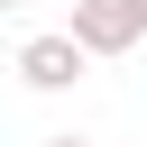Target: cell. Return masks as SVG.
<instances>
[{
  "mask_svg": "<svg viewBox=\"0 0 147 147\" xmlns=\"http://www.w3.org/2000/svg\"><path fill=\"white\" fill-rule=\"evenodd\" d=\"M83 64H92V55H83L64 28H46V37H28V46H18V83H28V92H74V83H83Z\"/></svg>",
  "mask_w": 147,
  "mask_h": 147,
  "instance_id": "7a4b0ae2",
  "label": "cell"
},
{
  "mask_svg": "<svg viewBox=\"0 0 147 147\" xmlns=\"http://www.w3.org/2000/svg\"><path fill=\"white\" fill-rule=\"evenodd\" d=\"M64 37L83 55H129V46H147V0H74Z\"/></svg>",
  "mask_w": 147,
  "mask_h": 147,
  "instance_id": "6da1fadb",
  "label": "cell"
},
{
  "mask_svg": "<svg viewBox=\"0 0 147 147\" xmlns=\"http://www.w3.org/2000/svg\"><path fill=\"white\" fill-rule=\"evenodd\" d=\"M46 147H92V138H46Z\"/></svg>",
  "mask_w": 147,
  "mask_h": 147,
  "instance_id": "3957f363",
  "label": "cell"
},
{
  "mask_svg": "<svg viewBox=\"0 0 147 147\" xmlns=\"http://www.w3.org/2000/svg\"><path fill=\"white\" fill-rule=\"evenodd\" d=\"M0 9H28V0H0Z\"/></svg>",
  "mask_w": 147,
  "mask_h": 147,
  "instance_id": "277c9868",
  "label": "cell"
}]
</instances>
